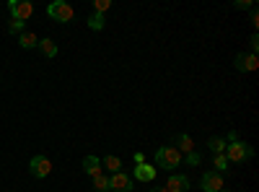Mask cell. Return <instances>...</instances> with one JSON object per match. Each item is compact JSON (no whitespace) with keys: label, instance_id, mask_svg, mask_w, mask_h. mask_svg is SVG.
<instances>
[{"label":"cell","instance_id":"1","mask_svg":"<svg viewBox=\"0 0 259 192\" xmlns=\"http://www.w3.org/2000/svg\"><path fill=\"white\" fill-rule=\"evenodd\" d=\"M182 164V151L177 145H163V148H158L156 151V169L161 166V169H166V172H174V169Z\"/></svg>","mask_w":259,"mask_h":192},{"label":"cell","instance_id":"2","mask_svg":"<svg viewBox=\"0 0 259 192\" xmlns=\"http://www.w3.org/2000/svg\"><path fill=\"white\" fill-rule=\"evenodd\" d=\"M223 156L228 161H233V164H241V161H249L254 156V148L249 143H244V140H236V143H228L226 145V153Z\"/></svg>","mask_w":259,"mask_h":192},{"label":"cell","instance_id":"3","mask_svg":"<svg viewBox=\"0 0 259 192\" xmlns=\"http://www.w3.org/2000/svg\"><path fill=\"white\" fill-rule=\"evenodd\" d=\"M47 16L52 21H57V24H68V21H73L75 11H73L70 3H65V0H55V3L47 6Z\"/></svg>","mask_w":259,"mask_h":192},{"label":"cell","instance_id":"4","mask_svg":"<svg viewBox=\"0 0 259 192\" xmlns=\"http://www.w3.org/2000/svg\"><path fill=\"white\" fill-rule=\"evenodd\" d=\"M8 11H11L13 21H24V24H26V21L31 18V13H34V6L29 3V0H11Z\"/></svg>","mask_w":259,"mask_h":192},{"label":"cell","instance_id":"5","mask_svg":"<svg viewBox=\"0 0 259 192\" xmlns=\"http://www.w3.org/2000/svg\"><path fill=\"white\" fill-rule=\"evenodd\" d=\"M29 172H31V177H36V179H45V177H50V172H52V164H50V159L47 156H34L31 161H29Z\"/></svg>","mask_w":259,"mask_h":192},{"label":"cell","instance_id":"6","mask_svg":"<svg viewBox=\"0 0 259 192\" xmlns=\"http://www.w3.org/2000/svg\"><path fill=\"white\" fill-rule=\"evenodd\" d=\"M133 187H135V179L127 177L124 172H117L109 179V189H114V192H133Z\"/></svg>","mask_w":259,"mask_h":192},{"label":"cell","instance_id":"7","mask_svg":"<svg viewBox=\"0 0 259 192\" xmlns=\"http://www.w3.org/2000/svg\"><path fill=\"white\" fill-rule=\"evenodd\" d=\"M226 184H223V174L218 172H205L202 174V192H221Z\"/></svg>","mask_w":259,"mask_h":192},{"label":"cell","instance_id":"8","mask_svg":"<svg viewBox=\"0 0 259 192\" xmlns=\"http://www.w3.org/2000/svg\"><path fill=\"white\" fill-rule=\"evenodd\" d=\"M156 174H158V169L153 164H138L135 172H133V179H138V182H153Z\"/></svg>","mask_w":259,"mask_h":192},{"label":"cell","instance_id":"9","mask_svg":"<svg viewBox=\"0 0 259 192\" xmlns=\"http://www.w3.org/2000/svg\"><path fill=\"white\" fill-rule=\"evenodd\" d=\"M259 68V60H256V55H244V52H239V55H236V70H256Z\"/></svg>","mask_w":259,"mask_h":192},{"label":"cell","instance_id":"10","mask_svg":"<svg viewBox=\"0 0 259 192\" xmlns=\"http://www.w3.org/2000/svg\"><path fill=\"white\" fill-rule=\"evenodd\" d=\"M166 189L168 192H187L189 189V179L184 174H171L168 182H166Z\"/></svg>","mask_w":259,"mask_h":192},{"label":"cell","instance_id":"11","mask_svg":"<svg viewBox=\"0 0 259 192\" xmlns=\"http://www.w3.org/2000/svg\"><path fill=\"white\" fill-rule=\"evenodd\" d=\"M83 172L89 174V177L101 174V161H99V156H85V159H83Z\"/></svg>","mask_w":259,"mask_h":192},{"label":"cell","instance_id":"12","mask_svg":"<svg viewBox=\"0 0 259 192\" xmlns=\"http://www.w3.org/2000/svg\"><path fill=\"white\" fill-rule=\"evenodd\" d=\"M18 45L24 47V50H34V47H39V39H36V34H31V31H24L18 36Z\"/></svg>","mask_w":259,"mask_h":192},{"label":"cell","instance_id":"13","mask_svg":"<svg viewBox=\"0 0 259 192\" xmlns=\"http://www.w3.org/2000/svg\"><path fill=\"white\" fill-rule=\"evenodd\" d=\"M101 166H106V169H109V172H114V174H117V172H122V161H119L114 153L104 156V159H101Z\"/></svg>","mask_w":259,"mask_h":192},{"label":"cell","instance_id":"14","mask_svg":"<svg viewBox=\"0 0 259 192\" xmlns=\"http://www.w3.org/2000/svg\"><path fill=\"white\" fill-rule=\"evenodd\" d=\"M207 145H210V151L215 153V156H218V153H226V138H218V135H215V138H210L207 140Z\"/></svg>","mask_w":259,"mask_h":192},{"label":"cell","instance_id":"15","mask_svg":"<svg viewBox=\"0 0 259 192\" xmlns=\"http://www.w3.org/2000/svg\"><path fill=\"white\" fill-rule=\"evenodd\" d=\"M39 50L45 52V57H55L57 55V45L52 39H39Z\"/></svg>","mask_w":259,"mask_h":192},{"label":"cell","instance_id":"16","mask_svg":"<svg viewBox=\"0 0 259 192\" xmlns=\"http://www.w3.org/2000/svg\"><path fill=\"white\" fill-rule=\"evenodd\" d=\"M177 145H182V153H184V156L194 151V143H192V138H189L187 133H182V135H177Z\"/></svg>","mask_w":259,"mask_h":192},{"label":"cell","instance_id":"17","mask_svg":"<svg viewBox=\"0 0 259 192\" xmlns=\"http://www.w3.org/2000/svg\"><path fill=\"white\" fill-rule=\"evenodd\" d=\"M228 164H231V161H228L223 153H218V156L212 159V166H215L212 172H218V174H221V172H228Z\"/></svg>","mask_w":259,"mask_h":192},{"label":"cell","instance_id":"18","mask_svg":"<svg viewBox=\"0 0 259 192\" xmlns=\"http://www.w3.org/2000/svg\"><path fill=\"white\" fill-rule=\"evenodd\" d=\"M104 24H106V21H104V16H101V13H91V16H89V29L101 31V29H104Z\"/></svg>","mask_w":259,"mask_h":192},{"label":"cell","instance_id":"19","mask_svg":"<svg viewBox=\"0 0 259 192\" xmlns=\"http://www.w3.org/2000/svg\"><path fill=\"white\" fill-rule=\"evenodd\" d=\"M94 187H96V192H109V177L96 174L94 177Z\"/></svg>","mask_w":259,"mask_h":192},{"label":"cell","instance_id":"20","mask_svg":"<svg viewBox=\"0 0 259 192\" xmlns=\"http://www.w3.org/2000/svg\"><path fill=\"white\" fill-rule=\"evenodd\" d=\"M112 8V0H94V13H106V11H109Z\"/></svg>","mask_w":259,"mask_h":192},{"label":"cell","instance_id":"21","mask_svg":"<svg viewBox=\"0 0 259 192\" xmlns=\"http://www.w3.org/2000/svg\"><path fill=\"white\" fill-rule=\"evenodd\" d=\"M184 161H187L189 166H197V164H200V153H197V151H192V153L184 156Z\"/></svg>","mask_w":259,"mask_h":192},{"label":"cell","instance_id":"22","mask_svg":"<svg viewBox=\"0 0 259 192\" xmlns=\"http://www.w3.org/2000/svg\"><path fill=\"white\" fill-rule=\"evenodd\" d=\"M24 26H26L24 21H11V26H8V29H11V34H16V31H18V34H24Z\"/></svg>","mask_w":259,"mask_h":192},{"label":"cell","instance_id":"23","mask_svg":"<svg viewBox=\"0 0 259 192\" xmlns=\"http://www.w3.org/2000/svg\"><path fill=\"white\" fill-rule=\"evenodd\" d=\"M249 47H251V55H256V50H259V36H256V34H251V39H249Z\"/></svg>","mask_w":259,"mask_h":192},{"label":"cell","instance_id":"24","mask_svg":"<svg viewBox=\"0 0 259 192\" xmlns=\"http://www.w3.org/2000/svg\"><path fill=\"white\" fill-rule=\"evenodd\" d=\"M236 8H254L251 0H236Z\"/></svg>","mask_w":259,"mask_h":192},{"label":"cell","instance_id":"25","mask_svg":"<svg viewBox=\"0 0 259 192\" xmlns=\"http://www.w3.org/2000/svg\"><path fill=\"white\" fill-rule=\"evenodd\" d=\"M236 140H241V138H239V133H236V130H231L228 138H226V143H236Z\"/></svg>","mask_w":259,"mask_h":192},{"label":"cell","instance_id":"26","mask_svg":"<svg viewBox=\"0 0 259 192\" xmlns=\"http://www.w3.org/2000/svg\"><path fill=\"white\" fill-rule=\"evenodd\" d=\"M133 159H135V164H145V153H140V151H138Z\"/></svg>","mask_w":259,"mask_h":192},{"label":"cell","instance_id":"27","mask_svg":"<svg viewBox=\"0 0 259 192\" xmlns=\"http://www.w3.org/2000/svg\"><path fill=\"white\" fill-rule=\"evenodd\" d=\"M251 24H254V29L259 26V13L256 11H251Z\"/></svg>","mask_w":259,"mask_h":192},{"label":"cell","instance_id":"28","mask_svg":"<svg viewBox=\"0 0 259 192\" xmlns=\"http://www.w3.org/2000/svg\"><path fill=\"white\" fill-rule=\"evenodd\" d=\"M150 192H168V189H166V187H153Z\"/></svg>","mask_w":259,"mask_h":192},{"label":"cell","instance_id":"29","mask_svg":"<svg viewBox=\"0 0 259 192\" xmlns=\"http://www.w3.org/2000/svg\"><path fill=\"white\" fill-rule=\"evenodd\" d=\"M221 192H231V189H221Z\"/></svg>","mask_w":259,"mask_h":192}]
</instances>
